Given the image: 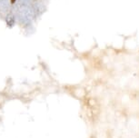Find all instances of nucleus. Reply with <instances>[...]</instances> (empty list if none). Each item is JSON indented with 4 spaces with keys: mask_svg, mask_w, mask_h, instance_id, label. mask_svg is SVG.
Wrapping results in <instances>:
<instances>
[{
    "mask_svg": "<svg viewBox=\"0 0 139 138\" xmlns=\"http://www.w3.org/2000/svg\"><path fill=\"white\" fill-rule=\"evenodd\" d=\"M16 0H10V4H11V5H14V4L16 3Z\"/></svg>",
    "mask_w": 139,
    "mask_h": 138,
    "instance_id": "obj_1",
    "label": "nucleus"
}]
</instances>
